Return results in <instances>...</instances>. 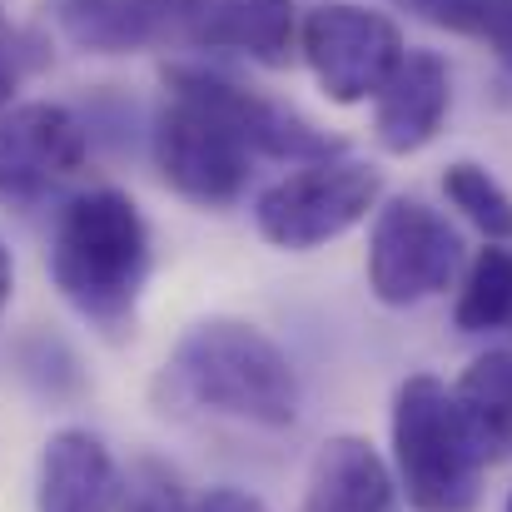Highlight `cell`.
Wrapping results in <instances>:
<instances>
[{
	"label": "cell",
	"mask_w": 512,
	"mask_h": 512,
	"mask_svg": "<svg viewBox=\"0 0 512 512\" xmlns=\"http://www.w3.org/2000/svg\"><path fill=\"white\" fill-rule=\"evenodd\" d=\"M150 259H155L150 224L140 204L115 184H95L75 194L55 219L50 279L60 299L110 339H120L135 324Z\"/></svg>",
	"instance_id": "1"
},
{
	"label": "cell",
	"mask_w": 512,
	"mask_h": 512,
	"mask_svg": "<svg viewBox=\"0 0 512 512\" xmlns=\"http://www.w3.org/2000/svg\"><path fill=\"white\" fill-rule=\"evenodd\" d=\"M165 378L184 403L254 428H294L304 403L294 358L244 319L189 324L165 363Z\"/></svg>",
	"instance_id": "2"
},
{
	"label": "cell",
	"mask_w": 512,
	"mask_h": 512,
	"mask_svg": "<svg viewBox=\"0 0 512 512\" xmlns=\"http://www.w3.org/2000/svg\"><path fill=\"white\" fill-rule=\"evenodd\" d=\"M483 468L453 388L433 373L403 378L393 393V478L408 508L473 512L483 498Z\"/></svg>",
	"instance_id": "3"
},
{
	"label": "cell",
	"mask_w": 512,
	"mask_h": 512,
	"mask_svg": "<svg viewBox=\"0 0 512 512\" xmlns=\"http://www.w3.org/2000/svg\"><path fill=\"white\" fill-rule=\"evenodd\" d=\"M378 194H383V174L363 160L339 155L274 179L254 199V224L274 249L309 254L343 239L353 224H363L368 209H378Z\"/></svg>",
	"instance_id": "4"
},
{
	"label": "cell",
	"mask_w": 512,
	"mask_h": 512,
	"mask_svg": "<svg viewBox=\"0 0 512 512\" xmlns=\"http://www.w3.org/2000/svg\"><path fill=\"white\" fill-rule=\"evenodd\" d=\"M463 269V234L428 199L393 194L373 214L368 234V289L388 309L438 299Z\"/></svg>",
	"instance_id": "5"
},
{
	"label": "cell",
	"mask_w": 512,
	"mask_h": 512,
	"mask_svg": "<svg viewBox=\"0 0 512 512\" xmlns=\"http://www.w3.org/2000/svg\"><path fill=\"white\" fill-rule=\"evenodd\" d=\"M150 145H155L160 179L199 209H229L249 189V174L259 160L229 120H219L214 110L184 95L165 100V110L155 115Z\"/></svg>",
	"instance_id": "6"
},
{
	"label": "cell",
	"mask_w": 512,
	"mask_h": 512,
	"mask_svg": "<svg viewBox=\"0 0 512 512\" xmlns=\"http://www.w3.org/2000/svg\"><path fill=\"white\" fill-rule=\"evenodd\" d=\"M299 50L334 105L378 100L383 85L398 75L408 45L398 20L363 5H319L299 25Z\"/></svg>",
	"instance_id": "7"
},
{
	"label": "cell",
	"mask_w": 512,
	"mask_h": 512,
	"mask_svg": "<svg viewBox=\"0 0 512 512\" xmlns=\"http://www.w3.org/2000/svg\"><path fill=\"white\" fill-rule=\"evenodd\" d=\"M165 90L184 95V100H199L204 110H214L219 120H229L244 145L259 155V160H274V165H319V160H339L343 140L319 130L309 115H299L294 105L274 100V95H259L209 65H165Z\"/></svg>",
	"instance_id": "8"
},
{
	"label": "cell",
	"mask_w": 512,
	"mask_h": 512,
	"mask_svg": "<svg viewBox=\"0 0 512 512\" xmlns=\"http://www.w3.org/2000/svg\"><path fill=\"white\" fill-rule=\"evenodd\" d=\"M90 135L55 100H25L0 115V204L30 209L85 165Z\"/></svg>",
	"instance_id": "9"
},
{
	"label": "cell",
	"mask_w": 512,
	"mask_h": 512,
	"mask_svg": "<svg viewBox=\"0 0 512 512\" xmlns=\"http://www.w3.org/2000/svg\"><path fill=\"white\" fill-rule=\"evenodd\" d=\"M209 0H50L55 30L85 55H140L194 40Z\"/></svg>",
	"instance_id": "10"
},
{
	"label": "cell",
	"mask_w": 512,
	"mask_h": 512,
	"mask_svg": "<svg viewBox=\"0 0 512 512\" xmlns=\"http://www.w3.org/2000/svg\"><path fill=\"white\" fill-rule=\"evenodd\" d=\"M125 473L100 433L60 428L40 448L35 473V512H120Z\"/></svg>",
	"instance_id": "11"
},
{
	"label": "cell",
	"mask_w": 512,
	"mask_h": 512,
	"mask_svg": "<svg viewBox=\"0 0 512 512\" xmlns=\"http://www.w3.org/2000/svg\"><path fill=\"white\" fill-rule=\"evenodd\" d=\"M453 105V75L438 50H408L398 75L373 100V140L388 155H418L438 140Z\"/></svg>",
	"instance_id": "12"
},
{
	"label": "cell",
	"mask_w": 512,
	"mask_h": 512,
	"mask_svg": "<svg viewBox=\"0 0 512 512\" xmlns=\"http://www.w3.org/2000/svg\"><path fill=\"white\" fill-rule=\"evenodd\" d=\"M398 478L368 438L339 433L309 468L304 512H398Z\"/></svg>",
	"instance_id": "13"
},
{
	"label": "cell",
	"mask_w": 512,
	"mask_h": 512,
	"mask_svg": "<svg viewBox=\"0 0 512 512\" xmlns=\"http://www.w3.org/2000/svg\"><path fill=\"white\" fill-rule=\"evenodd\" d=\"M299 40V10L294 0H209V10L194 25L199 50H229L254 65H289Z\"/></svg>",
	"instance_id": "14"
},
{
	"label": "cell",
	"mask_w": 512,
	"mask_h": 512,
	"mask_svg": "<svg viewBox=\"0 0 512 512\" xmlns=\"http://www.w3.org/2000/svg\"><path fill=\"white\" fill-rule=\"evenodd\" d=\"M453 403L483 463H503L512 453V353L493 348L463 368L453 383Z\"/></svg>",
	"instance_id": "15"
},
{
	"label": "cell",
	"mask_w": 512,
	"mask_h": 512,
	"mask_svg": "<svg viewBox=\"0 0 512 512\" xmlns=\"http://www.w3.org/2000/svg\"><path fill=\"white\" fill-rule=\"evenodd\" d=\"M453 324L463 334H493V329L512 324V249L488 244V249L473 254L463 289H458Z\"/></svg>",
	"instance_id": "16"
},
{
	"label": "cell",
	"mask_w": 512,
	"mask_h": 512,
	"mask_svg": "<svg viewBox=\"0 0 512 512\" xmlns=\"http://www.w3.org/2000/svg\"><path fill=\"white\" fill-rule=\"evenodd\" d=\"M443 194L448 204L488 239V244H512V194L503 179L478 165V160H453L443 170Z\"/></svg>",
	"instance_id": "17"
},
{
	"label": "cell",
	"mask_w": 512,
	"mask_h": 512,
	"mask_svg": "<svg viewBox=\"0 0 512 512\" xmlns=\"http://www.w3.org/2000/svg\"><path fill=\"white\" fill-rule=\"evenodd\" d=\"M418 20L488 45L512 70V0H403Z\"/></svg>",
	"instance_id": "18"
},
{
	"label": "cell",
	"mask_w": 512,
	"mask_h": 512,
	"mask_svg": "<svg viewBox=\"0 0 512 512\" xmlns=\"http://www.w3.org/2000/svg\"><path fill=\"white\" fill-rule=\"evenodd\" d=\"M125 512H194V503L184 498L179 478H174L165 463L145 458L130 483H125Z\"/></svg>",
	"instance_id": "19"
},
{
	"label": "cell",
	"mask_w": 512,
	"mask_h": 512,
	"mask_svg": "<svg viewBox=\"0 0 512 512\" xmlns=\"http://www.w3.org/2000/svg\"><path fill=\"white\" fill-rule=\"evenodd\" d=\"M194 512H269L254 493H244V488H209L199 503H194Z\"/></svg>",
	"instance_id": "20"
},
{
	"label": "cell",
	"mask_w": 512,
	"mask_h": 512,
	"mask_svg": "<svg viewBox=\"0 0 512 512\" xmlns=\"http://www.w3.org/2000/svg\"><path fill=\"white\" fill-rule=\"evenodd\" d=\"M10 289H15V259H10V249L0 244V314H5V304H10Z\"/></svg>",
	"instance_id": "21"
},
{
	"label": "cell",
	"mask_w": 512,
	"mask_h": 512,
	"mask_svg": "<svg viewBox=\"0 0 512 512\" xmlns=\"http://www.w3.org/2000/svg\"><path fill=\"white\" fill-rule=\"evenodd\" d=\"M10 90H15V70L5 65V55H0V105L10 100Z\"/></svg>",
	"instance_id": "22"
},
{
	"label": "cell",
	"mask_w": 512,
	"mask_h": 512,
	"mask_svg": "<svg viewBox=\"0 0 512 512\" xmlns=\"http://www.w3.org/2000/svg\"><path fill=\"white\" fill-rule=\"evenodd\" d=\"M503 512H512V493H508V508H503Z\"/></svg>",
	"instance_id": "23"
}]
</instances>
